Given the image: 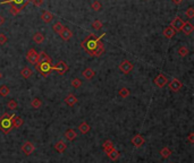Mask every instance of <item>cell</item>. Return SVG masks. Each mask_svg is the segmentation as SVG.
<instances>
[{
	"instance_id": "1",
	"label": "cell",
	"mask_w": 194,
	"mask_h": 163,
	"mask_svg": "<svg viewBox=\"0 0 194 163\" xmlns=\"http://www.w3.org/2000/svg\"><path fill=\"white\" fill-rule=\"evenodd\" d=\"M102 36H104L103 35H101L100 37H95L93 34H91L90 36L86 39L84 42L82 43V47H83V49L85 50L90 56H93V53H94L95 49H97V47H98V43H99L100 39Z\"/></svg>"
},
{
	"instance_id": "2",
	"label": "cell",
	"mask_w": 194,
	"mask_h": 163,
	"mask_svg": "<svg viewBox=\"0 0 194 163\" xmlns=\"http://www.w3.org/2000/svg\"><path fill=\"white\" fill-rule=\"evenodd\" d=\"M13 114L4 113L0 117V130L5 134H9L13 129Z\"/></svg>"
},
{
	"instance_id": "3",
	"label": "cell",
	"mask_w": 194,
	"mask_h": 163,
	"mask_svg": "<svg viewBox=\"0 0 194 163\" xmlns=\"http://www.w3.org/2000/svg\"><path fill=\"white\" fill-rule=\"evenodd\" d=\"M35 68L40 74L47 77L48 75L53 71V67H52L51 62H43V64H37Z\"/></svg>"
},
{
	"instance_id": "4",
	"label": "cell",
	"mask_w": 194,
	"mask_h": 163,
	"mask_svg": "<svg viewBox=\"0 0 194 163\" xmlns=\"http://www.w3.org/2000/svg\"><path fill=\"white\" fill-rule=\"evenodd\" d=\"M133 69V64L128 60H124L120 65H119V70L124 73V74H129Z\"/></svg>"
},
{
	"instance_id": "5",
	"label": "cell",
	"mask_w": 194,
	"mask_h": 163,
	"mask_svg": "<svg viewBox=\"0 0 194 163\" xmlns=\"http://www.w3.org/2000/svg\"><path fill=\"white\" fill-rule=\"evenodd\" d=\"M53 67V70H56L59 75H64L68 70V66L65 61H59L56 66H52Z\"/></svg>"
},
{
	"instance_id": "6",
	"label": "cell",
	"mask_w": 194,
	"mask_h": 163,
	"mask_svg": "<svg viewBox=\"0 0 194 163\" xmlns=\"http://www.w3.org/2000/svg\"><path fill=\"white\" fill-rule=\"evenodd\" d=\"M34 149H35V147H34V145L31 143V142H25L23 144V146H22V151H23V153L25 154V155H31V154L34 152Z\"/></svg>"
},
{
	"instance_id": "7",
	"label": "cell",
	"mask_w": 194,
	"mask_h": 163,
	"mask_svg": "<svg viewBox=\"0 0 194 163\" xmlns=\"http://www.w3.org/2000/svg\"><path fill=\"white\" fill-rule=\"evenodd\" d=\"M132 144L135 146V147H141L144 143H145V139H144V137H143L142 135H140V134H137V135H135L134 137L132 138Z\"/></svg>"
},
{
	"instance_id": "8",
	"label": "cell",
	"mask_w": 194,
	"mask_h": 163,
	"mask_svg": "<svg viewBox=\"0 0 194 163\" xmlns=\"http://www.w3.org/2000/svg\"><path fill=\"white\" fill-rule=\"evenodd\" d=\"M167 82H168L167 77L162 74H159V76H157L156 79H154V84H156L158 87H164V86L167 84Z\"/></svg>"
},
{
	"instance_id": "9",
	"label": "cell",
	"mask_w": 194,
	"mask_h": 163,
	"mask_svg": "<svg viewBox=\"0 0 194 163\" xmlns=\"http://www.w3.org/2000/svg\"><path fill=\"white\" fill-rule=\"evenodd\" d=\"M182 86H183L182 82L176 78H174L170 83H169V89H170L171 91H174V92H178V91L182 89Z\"/></svg>"
},
{
	"instance_id": "10",
	"label": "cell",
	"mask_w": 194,
	"mask_h": 163,
	"mask_svg": "<svg viewBox=\"0 0 194 163\" xmlns=\"http://www.w3.org/2000/svg\"><path fill=\"white\" fill-rule=\"evenodd\" d=\"M26 58H27L29 62H31V64H37V61H38V53H37V51L34 49H31L27 52Z\"/></svg>"
},
{
	"instance_id": "11",
	"label": "cell",
	"mask_w": 194,
	"mask_h": 163,
	"mask_svg": "<svg viewBox=\"0 0 194 163\" xmlns=\"http://www.w3.org/2000/svg\"><path fill=\"white\" fill-rule=\"evenodd\" d=\"M43 62H51V58L48 56L44 51H41L38 55V61L37 64H43ZM35 64V65H37Z\"/></svg>"
},
{
	"instance_id": "12",
	"label": "cell",
	"mask_w": 194,
	"mask_h": 163,
	"mask_svg": "<svg viewBox=\"0 0 194 163\" xmlns=\"http://www.w3.org/2000/svg\"><path fill=\"white\" fill-rule=\"evenodd\" d=\"M183 25H184V22H183L180 17H176V18L171 22V27L174 28L175 31H180V30H182Z\"/></svg>"
},
{
	"instance_id": "13",
	"label": "cell",
	"mask_w": 194,
	"mask_h": 163,
	"mask_svg": "<svg viewBox=\"0 0 194 163\" xmlns=\"http://www.w3.org/2000/svg\"><path fill=\"white\" fill-rule=\"evenodd\" d=\"M59 34H60V36H62V40H65V41H68V40L72 37V35H73L71 32V30H68V27H65V26L62 27V30L60 31Z\"/></svg>"
},
{
	"instance_id": "14",
	"label": "cell",
	"mask_w": 194,
	"mask_h": 163,
	"mask_svg": "<svg viewBox=\"0 0 194 163\" xmlns=\"http://www.w3.org/2000/svg\"><path fill=\"white\" fill-rule=\"evenodd\" d=\"M67 145L65 142H62V140H58L57 143L55 144V149L57 151L58 153H64L65 152V149H66Z\"/></svg>"
},
{
	"instance_id": "15",
	"label": "cell",
	"mask_w": 194,
	"mask_h": 163,
	"mask_svg": "<svg viewBox=\"0 0 194 163\" xmlns=\"http://www.w3.org/2000/svg\"><path fill=\"white\" fill-rule=\"evenodd\" d=\"M23 124H24L23 118L13 114V127H14V128H19V127L23 126Z\"/></svg>"
},
{
	"instance_id": "16",
	"label": "cell",
	"mask_w": 194,
	"mask_h": 163,
	"mask_svg": "<svg viewBox=\"0 0 194 163\" xmlns=\"http://www.w3.org/2000/svg\"><path fill=\"white\" fill-rule=\"evenodd\" d=\"M65 102H66L67 105L73 107V105L76 104V102H77V98H76L75 95H73V94H69V95L66 96V99H65Z\"/></svg>"
},
{
	"instance_id": "17",
	"label": "cell",
	"mask_w": 194,
	"mask_h": 163,
	"mask_svg": "<svg viewBox=\"0 0 194 163\" xmlns=\"http://www.w3.org/2000/svg\"><path fill=\"white\" fill-rule=\"evenodd\" d=\"M102 147H103V151L106 152V153L108 154L110 151L113 149H115V146H114V143L111 142V140H106L103 143V145H102Z\"/></svg>"
},
{
	"instance_id": "18",
	"label": "cell",
	"mask_w": 194,
	"mask_h": 163,
	"mask_svg": "<svg viewBox=\"0 0 194 163\" xmlns=\"http://www.w3.org/2000/svg\"><path fill=\"white\" fill-rule=\"evenodd\" d=\"M76 133L75 130H73V129H68V130L65 133V137H66V139L68 142H72V140H74L76 138Z\"/></svg>"
},
{
	"instance_id": "19",
	"label": "cell",
	"mask_w": 194,
	"mask_h": 163,
	"mask_svg": "<svg viewBox=\"0 0 194 163\" xmlns=\"http://www.w3.org/2000/svg\"><path fill=\"white\" fill-rule=\"evenodd\" d=\"M119 155H120V154H119V152L116 149V147L113 149L108 153V156L110 158V160H113V161H117V160L119 158Z\"/></svg>"
},
{
	"instance_id": "20",
	"label": "cell",
	"mask_w": 194,
	"mask_h": 163,
	"mask_svg": "<svg viewBox=\"0 0 194 163\" xmlns=\"http://www.w3.org/2000/svg\"><path fill=\"white\" fill-rule=\"evenodd\" d=\"M175 33H176L175 30L171 27V26H169V27L165 28V31H164V35H165L166 37H168V39H171V37L175 35Z\"/></svg>"
},
{
	"instance_id": "21",
	"label": "cell",
	"mask_w": 194,
	"mask_h": 163,
	"mask_svg": "<svg viewBox=\"0 0 194 163\" xmlns=\"http://www.w3.org/2000/svg\"><path fill=\"white\" fill-rule=\"evenodd\" d=\"M78 129H80V131L82 133V134H87V133L90 131L91 127L89 126V124H87V122H82L80 126H78Z\"/></svg>"
},
{
	"instance_id": "22",
	"label": "cell",
	"mask_w": 194,
	"mask_h": 163,
	"mask_svg": "<svg viewBox=\"0 0 194 163\" xmlns=\"http://www.w3.org/2000/svg\"><path fill=\"white\" fill-rule=\"evenodd\" d=\"M104 51V48H103V44L101 43V41H99V43H98V47H97V49H95L94 53H93V56L95 57H100L102 53H103Z\"/></svg>"
},
{
	"instance_id": "23",
	"label": "cell",
	"mask_w": 194,
	"mask_h": 163,
	"mask_svg": "<svg viewBox=\"0 0 194 163\" xmlns=\"http://www.w3.org/2000/svg\"><path fill=\"white\" fill-rule=\"evenodd\" d=\"M94 70L92 69V68H86L84 71H83V76L85 77L86 79H91L93 76H94Z\"/></svg>"
},
{
	"instance_id": "24",
	"label": "cell",
	"mask_w": 194,
	"mask_h": 163,
	"mask_svg": "<svg viewBox=\"0 0 194 163\" xmlns=\"http://www.w3.org/2000/svg\"><path fill=\"white\" fill-rule=\"evenodd\" d=\"M160 155L164 158H168L171 155V151L168 147H162L160 151Z\"/></svg>"
},
{
	"instance_id": "25",
	"label": "cell",
	"mask_w": 194,
	"mask_h": 163,
	"mask_svg": "<svg viewBox=\"0 0 194 163\" xmlns=\"http://www.w3.org/2000/svg\"><path fill=\"white\" fill-rule=\"evenodd\" d=\"M182 30H183V32L185 33V34H191L192 33V31H193V26L191 25L189 23H184V25H183V27H182Z\"/></svg>"
},
{
	"instance_id": "26",
	"label": "cell",
	"mask_w": 194,
	"mask_h": 163,
	"mask_svg": "<svg viewBox=\"0 0 194 163\" xmlns=\"http://www.w3.org/2000/svg\"><path fill=\"white\" fill-rule=\"evenodd\" d=\"M21 74H22V76H23L24 78H29L30 76H32V70L30 69V68H27V67H25V68H23V69L21 70Z\"/></svg>"
},
{
	"instance_id": "27",
	"label": "cell",
	"mask_w": 194,
	"mask_h": 163,
	"mask_svg": "<svg viewBox=\"0 0 194 163\" xmlns=\"http://www.w3.org/2000/svg\"><path fill=\"white\" fill-rule=\"evenodd\" d=\"M31 105L34 108V109H39V108L42 105V102H41V100L40 99H34V100H32V102H31Z\"/></svg>"
},
{
	"instance_id": "28",
	"label": "cell",
	"mask_w": 194,
	"mask_h": 163,
	"mask_svg": "<svg viewBox=\"0 0 194 163\" xmlns=\"http://www.w3.org/2000/svg\"><path fill=\"white\" fill-rule=\"evenodd\" d=\"M8 94H9V89H8V86L2 85V86L0 87V95H1V96H7Z\"/></svg>"
},
{
	"instance_id": "29",
	"label": "cell",
	"mask_w": 194,
	"mask_h": 163,
	"mask_svg": "<svg viewBox=\"0 0 194 163\" xmlns=\"http://www.w3.org/2000/svg\"><path fill=\"white\" fill-rule=\"evenodd\" d=\"M33 40L37 43H41V42H43V40H44V36H43V34H41V33H37V34H35V35L33 36Z\"/></svg>"
},
{
	"instance_id": "30",
	"label": "cell",
	"mask_w": 194,
	"mask_h": 163,
	"mask_svg": "<svg viewBox=\"0 0 194 163\" xmlns=\"http://www.w3.org/2000/svg\"><path fill=\"white\" fill-rule=\"evenodd\" d=\"M129 95V91H128L127 89H119V96L120 98H123V99H126Z\"/></svg>"
},
{
	"instance_id": "31",
	"label": "cell",
	"mask_w": 194,
	"mask_h": 163,
	"mask_svg": "<svg viewBox=\"0 0 194 163\" xmlns=\"http://www.w3.org/2000/svg\"><path fill=\"white\" fill-rule=\"evenodd\" d=\"M7 107L8 109H11V110H15V109H17V102L15 101V100H10L8 104H7Z\"/></svg>"
},
{
	"instance_id": "32",
	"label": "cell",
	"mask_w": 194,
	"mask_h": 163,
	"mask_svg": "<svg viewBox=\"0 0 194 163\" xmlns=\"http://www.w3.org/2000/svg\"><path fill=\"white\" fill-rule=\"evenodd\" d=\"M62 27H64V26H62V24L58 22V23H56L55 25H53V31L59 34V33H60V31L62 30Z\"/></svg>"
},
{
	"instance_id": "33",
	"label": "cell",
	"mask_w": 194,
	"mask_h": 163,
	"mask_svg": "<svg viewBox=\"0 0 194 163\" xmlns=\"http://www.w3.org/2000/svg\"><path fill=\"white\" fill-rule=\"evenodd\" d=\"M42 18L44 22H50L52 19V15L50 14V13H48V11H46L44 14L42 15Z\"/></svg>"
},
{
	"instance_id": "34",
	"label": "cell",
	"mask_w": 194,
	"mask_h": 163,
	"mask_svg": "<svg viewBox=\"0 0 194 163\" xmlns=\"http://www.w3.org/2000/svg\"><path fill=\"white\" fill-rule=\"evenodd\" d=\"M178 53H180L182 57H185L186 55H187V53H189V50H187V49H186L185 47H180V50H178Z\"/></svg>"
},
{
	"instance_id": "35",
	"label": "cell",
	"mask_w": 194,
	"mask_h": 163,
	"mask_svg": "<svg viewBox=\"0 0 194 163\" xmlns=\"http://www.w3.org/2000/svg\"><path fill=\"white\" fill-rule=\"evenodd\" d=\"M72 85L75 87V89H77V87H80L81 85H82V82H81L80 79H77V78H75V79H73V82H72Z\"/></svg>"
},
{
	"instance_id": "36",
	"label": "cell",
	"mask_w": 194,
	"mask_h": 163,
	"mask_svg": "<svg viewBox=\"0 0 194 163\" xmlns=\"http://www.w3.org/2000/svg\"><path fill=\"white\" fill-rule=\"evenodd\" d=\"M6 41H7V37L4 34H0V44H5Z\"/></svg>"
},
{
	"instance_id": "37",
	"label": "cell",
	"mask_w": 194,
	"mask_h": 163,
	"mask_svg": "<svg viewBox=\"0 0 194 163\" xmlns=\"http://www.w3.org/2000/svg\"><path fill=\"white\" fill-rule=\"evenodd\" d=\"M193 133H191V134H189V137H187V140H189V143H191V144H193L194 143V138H193Z\"/></svg>"
},
{
	"instance_id": "38",
	"label": "cell",
	"mask_w": 194,
	"mask_h": 163,
	"mask_svg": "<svg viewBox=\"0 0 194 163\" xmlns=\"http://www.w3.org/2000/svg\"><path fill=\"white\" fill-rule=\"evenodd\" d=\"M187 15L189 16V18H192L193 17V8H189V13H187Z\"/></svg>"
},
{
	"instance_id": "39",
	"label": "cell",
	"mask_w": 194,
	"mask_h": 163,
	"mask_svg": "<svg viewBox=\"0 0 194 163\" xmlns=\"http://www.w3.org/2000/svg\"><path fill=\"white\" fill-rule=\"evenodd\" d=\"M93 26H94V28H97V30H99V28L101 27V24H100L99 22H97V23L93 24Z\"/></svg>"
},
{
	"instance_id": "40",
	"label": "cell",
	"mask_w": 194,
	"mask_h": 163,
	"mask_svg": "<svg viewBox=\"0 0 194 163\" xmlns=\"http://www.w3.org/2000/svg\"><path fill=\"white\" fill-rule=\"evenodd\" d=\"M2 23H4V18H1V17H0V25H1Z\"/></svg>"
},
{
	"instance_id": "41",
	"label": "cell",
	"mask_w": 194,
	"mask_h": 163,
	"mask_svg": "<svg viewBox=\"0 0 194 163\" xmlns=\"http://www.w3.org/2000/svg\"><path fill=\"white\" fill-rule=\"evenodd\" d=\"M0 78H1V73H0Z\"/></svg>"
}]
</instances>
